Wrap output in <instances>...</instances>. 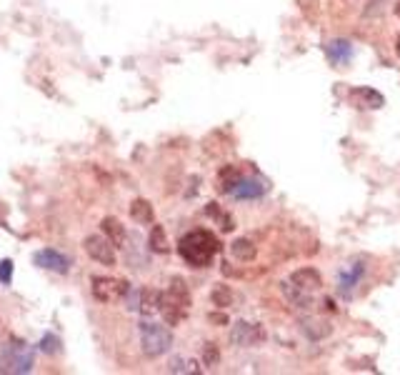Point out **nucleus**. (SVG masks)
Instances as JSON below:
<instances>
[{
	"mask_svg": "<svg viewBox=\"0 0 400 375\" xmlns=\"http://www.w3.org/2000/svg\"><path fill=\"white\" fill-rule=\"evenodd\" d=\"M218 250H221L218 238L213 233H208V230H193L186 238H180L178 243L180 258L188 265H193V268H208Z\"/></svg>",
	"mask_w": 400,
	"mask_h": 375,
	"instance_id": "1",
	"label": "nucleus"
},
{
	"mask_svg": "<svg viewBox=\"0 0 400 375\" xmlns=\"http://www.w3.org/2000/svg\"><path fill=\"white\" fill-rule=\"evenodd\" d=\"M33 363H35L33 348L28 343L18 341V338H10L3 345V350H0V373H13V375L30 373Z\"/></svg>",
	"mask_w": 400,
	"mask_h": 375,
	"instance_id": "2",
	"label": "nucleus"
},
{
	"mask_svg": "<svg viewBox=\"0 0 400 375\" xmlns=\"http://www.w3.org/2000/svg\"><path fill=\"white\" fill-rule=\"evenodd\" d=\"M188 306H190V293H188L186 283L180 278H173L168 293H160V312L168 326H178L186 318Z\"/></svg>",
	"mask_w": 400,
	"mask_h": 375,
	"instance_id": "3",
	"label": "nucleus"
},
{
	"mask_svg": "<svg viewBox=\"0 0 400 375\" xmlns=\"http://www.w3.org/2000/svg\"><path fill=\"white\" fill-rule=\"evenodd\" d=\"M140 345H143V353L148 358H160L166 355L173 345V333L168 330L166 326L160 323H140Z\"/></svg>",
	"mask_w": 400,
	"mask_h": 375,
	"instance_id": "4",
	"label": "nucleus"
},
{
	"mask_svg": "<svg viewBox=\"0 0 400 375\" xmlns=\"http://www.w3.org/2000/svg\"><path fill=\"white\" fill-rule=\"evenodd\" d=\"M85 253L100 265H115V245L105 236H88L85 238Z\"/></svg>",
	"mask_w": 400,
	"mask_h": 375,
	"instance_id": "5",
	"label": "nucleus"
},
{
	"mask_svg": "<svg viewBox=\"0 0 400 375\" xmlns=\"http://www.w3.org/2000/svg\"><path fill=\"white\" fill-rule=\"evenodd\" d=\"M131 293V283L125 280H113V278H93V295L98 300H115L125 298Z\"/></svg>",
	"mask_w": 400,
	"mask_h": 375,
	"instance_id": "6",
	"label": "nucleus"
},
{
	"mask_svg": "<svg viewBox=\"0 0 400 375\" xmlns=\"http://www.w3.org/2000/svg\"><path fill=\"white\" fill-rule=\"evenodd\" d=\"M265 338V330H263L260 326H256V323H245V320H241V323H235L233 330H230V341L235 343V345H258V343Z\"/></svg>",
	"mask_w": 400,
	"mask_h": 375,
	"instance_id": "7",
	"label": "nucleus"
},
{
	"mask_svg": "<svg viewBox=\"0 0 400 375\" xmlns=\"http://www.w3.org/2000/svg\"><path fill=\"white\" fill-rule=\"evenodd\" d=\"M363 275H366V265H360V260L351 263L345 271H340V275H338V293L340 295H343V298H351L353 291H355V285L363 280Z\"/></svg>",
	"mask_w": 400,
	"mask_h": 375,
	"instance_id": "8",
	"label": "nucleus"
},
{
	"mask_svg": "<svg viewBox=\"0 0 400 375\" xmlns=\"http://www.w3.org/2000/svg\"><path fill=\"white\" fill-rule=\"evenodd\" d=\"M35 265H41V268H45V271L60 273V275H65V273L70 271L68 258L63 255V253H58V250H53V248L38 250V253H35Z\"/></svg>",
	"mask_w": 400,
	"mask_h": 375,
	"instance_id": "9",
	"label": "nucleus"
},
{
	"mask_svg": "<svg viewBox=\"0 0 400 375\" xmlns=\"http://www.w3.org/2000/svg\"><path fill=\"white\" fill-rule=\"evenodd\" d=\"M265 190H268L265 181H256V178H241L238 185L230 190V195L238 198V201H253V198H260Z\"/></svg>",
	"mask_w": 400,
	"mask_h": 375,
	"instance_id": "10",
	"label": "nucleus"
},
{
	"mask_svg": "<svg viewBox=\"0 0 400 375\" xmlns=\"http://www.w3.org/2000/svg\"><path fill=\"white\" fill-rule=\"evenodd\" d=\"M325 53H328V60L333 65H345L353 58V43L345 41V38H335L325 45Z\"/></svg>",
	"mask_w": 400,
	"mask_h": 375,
	"instance_id": "11",
	"label": "nucleus"
},
{
	"mask_svg": "<svg viewBox=\"0 0 400 375\" xmlns=\"http://www.w3.org/2000/svg\"><path fill=\"white\" fill-rule=\"evenodd\" d=\"M290 285H296V288H300V291L313 293L323 285V278H320V273L313 271V268H300V271H296L293 275H290Z\"/></svg>",
	"mask_w": 400,
	"mask_h": 375,
	"instance_id": "12",
	"label": "nucleus"
},
{
	"mask_svg": "<svg viewBox=\"0 0 400 375\" xmlns=\"http://www.w3.org/2000/svg\"><path fill=\"white\" fill-rule=\"evenodd\" d=\"M300 330H303L311 341H323V338H328L331 335V330H333V326L328 323V320H323V318H300Z\"/></svg>",
	"mask_w": 400,
	"mask_h": 375,
	"instance_id": "13",
	"label": "nucleus"
},
{
	"mask_svg": "<svg viewBox=\"0 0 400 375\" xmlns=\"http://www.w3.org/2000/svg\"><path fill=\"white\" fill-rule=\"evenodd\" d=\"M351 100L358 108H383V103H386V98L380 95L378 91H373V88H358V91H353Z\"/></svg>",
	"mask_w": 400,
	"mask_h": 375,
	"instance_id": "14",
	"label": "nucleus"
},
{
	"mask_svg": "<svg viewBox=\"0 0 400 375\" xmlns=\"http://www.w3.org/2000/svg\"><path fill=\"white\" fill-rule=\"evenodd\" d=\"M100 228H103V236L111 240L115 248H123L125 243V228L123 223L118 220V218H103V223H100Z\"/></svg>",
	"mask_w": 400,
	"mask_h": 375,
	"instance_id": "15",
	"label": "nucleus"
},
{
	"mask_svg": "<svg viewBox=\"0 0 400 375\" xmlns=\"http://www.w3.org/2000/svg\"><path fill=\"white\" fill-rule=\"evenodd\" d=\"M138 310H143L145 315H151V312L160 310V293L151 291V288L140 291L138 293Z\"/></svg>",
	"mask_w": 400,
	"mask_h": 375,
	"instance_id": "16",
	"label": "nucleus"
},
{
	"mask_svg": "<svg viewBox=\"0 0 400 375\" xmlns=\"http://www.w3.org/2000/svg\"><path fill=\"white\" fill-rule=\"evenodd\" d=\"M131 218L135 223H140V225H151V223H153V205L148 201H143V198L133 201V205H131Z\"/></svg>",
	"mask_w": 400,
	"mask_h": 375,
	"instance_id": "17",
	"label": "nucleus"
},
{
	"mask_svg": "<svg viewBox=\"0 0 400 375\" xmlns=\"http://www.w3.org/2000/svg\"><path fill=\"white\" fill-rule=\"evenodd\" d=\"M243 175L241 170L235 166H225L221 170V175H218V188H221V193H230L235 185H238V181H241Z\"/></svg>",
	"mask_w": 400,
	"mask_h": 375,
	"instance_id": "18",
	"label": "nucleus"
},
{
	"mask_svg": "<svg viewBox=\"0 0 400 375\" xmlns=\"http://www.w3.org/2000/svg\"><path fill=\"white\" fill-rule=\"evenodd\" d=\"M230 250H233V255L238 258V260H253V258H256V245H253V240H248V238H238V240L230 245Z\"/></svg>",
	"mask_w": 400,
	"mask_h": 375,
	"instance_id": "19",
	"label": "nucleus"
},
{
	"mask_svg": "<svg viewBox=\"0 0 400 375\" xmlns=\"http://www.w3.org/2000/svg\"><path fill=\"white\" fill-rule=\"evenodd\" d=\"M148 245H151L153 253H168V236H166V228H163V225H153Z\"/></svg>",
	"mask_w": 400,
	"mask_h": 375,
	"instance_id": "20",
	"label": "nucleus"
},
{
	"mask_svg": "<svg viewBox=\"0 0 400 375\" xmlns=\"http://www.w3.org/2000/svg\"><path fill=\"white\" fill-rule=\"evenodd\" d=\"M210 298H213V306H218V308H228L230 303H233V293H230L228 288H225V285H218V288L213 291V295H210Z\"/></svg>",
	"mask_w": 400,
	"mask_h": 375,
	"instance_id": "21",
	"label": "nucleus"
},
{
	"mask_svg": "<svg viewBox=\"0 0 400 375\" xmlns=\"http://www.w3.org/2000/svg\"><path fill=\"white\" fill-rule=\"evenodd\" d=\"M198 363L195 361H183V358H175L170 363V373H198Z\"/></svg>",
	"mask_w": 400,
	"mask_h": 375,
	"instance_id": "22",
	"label": "nucleus"
},
{
	"mask_svg": "<svg viewBox=\"0 0 400 375\" xmlns=\"http://www.w3.org/2000/svg\"><path fill=\"white\" fill-rule=\"evenodd\" d=\"M41 350H43V353H48V355H56L58 350H60V341H58V335H53V333L43 335Z\"/></svg>",
	"mask_w": 400,
	"mask_h": 375,
	"instance_id": "23",
	"label": "nucleus"
},
{
	"mask_svg": "<svg viewBox=\"0 0 400 375\" xmlns=\"http://www.w3.org/2000/svg\"><path fill=\"white\" fill-rule=\"evenodd\" d=\"M208 216L218 218V220H221V228H223V230H233V228H235L233 220H230V216H225V213H221V208H218L215 203H210V205H208Z\"/></svg>",
	"mask_w": 400,
	"mask_h": 375,
	"instance_id": "24",
	"label": "nucleus"
},
{
	"mask_svg": "<svg viewBox=\"0 0 400 375\" xmlns=\"http://www.w3.org/2000/svg\"><path fill=\"white\" fill-rule=\"evenodd\" d=\"M13 280V260H0V283H10Z\"/></svg>",
	"mask_w": 400,
	"mask_h": 375,
	"instance_id": "25",
	"label": "nucleus"
},
{
	"mask_svg": "<svg viewBox=\"0 0 400 375\" xmlns=\"http://www.w3.org/2000/svg\"><path fill=\"white\" fill-rule=\"evenodd\" d=\"M218 358H221V355H218V348H215L213 343H208L205 350H203V361H205V365H215Z\"/></svg>",
	"mask_w": 400,
	"mask_h": 375,
	"instance_id": "26",
	"label": "nucleus"
},
{
	"mask_svg": "<svg viewBox=\"0 0 400 375\" xmlns=\"http://www.w3.org/2000/svg\"><path fill=\"white\" fill-rule=\"evenodd\" d=\"M210 320H215V323H225V318H223V315H210Z\"/></svg>",
	"mask_w": 400,
	"mask_h": 375,
	"instance_id": "27",
	"label": "nucleus"
},
{
	"mask_svg": "<svg viewBox=\"0 0 400 375\" xmlns=\"http://www.w3.org/2000/svg\"><path fill=\"white\" fill-rule=\"evenodd\" d=\"M398 56H400V38H398Z\"/></svg>",
	"mask_w": 400,
	"mask_h": 375,
	"instance_id": "28",
	"label": "nucleus"
}]
</instances>
